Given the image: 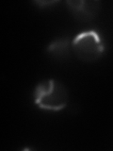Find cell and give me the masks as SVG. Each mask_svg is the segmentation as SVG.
I'll return each mask as SVG.
<instances>
[{
  "instance_id": "6da1fadb",
  "label": "cell",
  "mask_w": 113,
  "mask_h": 151,
  "mask_svg": "<svg viewBox=\"0 0 113 151\" xmlns=\"http://www.w3.org/2000/svg\"><path fill=\"white\" fill-rule=\"evenodd\" d=\"M33 99L35 105L41 110L59 111L67 106L69 94L67 89L60 81L49 78L37 84L33 93Z\"/></svg>"
},
{
  "instance_id": "277c9868",
  "label": "cell",
  "mask_w": 113,
  "mask_h": 151,
  "mask_svg": "<svg viewBox=\"0 0 113 151\" xmlns=\"http://www.w3.org/2000/svg\"><path fill=\"white\" fill-rule=\"evenodd\" d=\"M72 49V42L67 38H58L52 41L46 48V52L52 59L58 61H65L70 58Z\"/></svg>"
},
{
  "instance_id": "3957f363",
  "label": "cell",
  "mask_w": 113,
  "mask_h": 151,
  "mask_svg": "<svg viewBox=\"0 0 113 151\" xmlns=\"http://www.w3.org/2000/svg\"><path fill=\"white\" fill-rule=\"evenodd\" d=\"M67 6L73 16L80 22H91L95 18L100 9L99 1H87V0H75L67 1Z\"/></svg>"
},
{
  "instance_id": "7a4b0ae2",
  "label": "cell",
  "mask_w": 113,
  "mask_h": 151,
  "mask_svg": "<svg viewBox=\"0 0 113 151\" xmlns=\"http://www.w3.org/2000/svg\"><path fill=\"white\" fill-rule=\"evenodd\" d=\"M72 49L80 60L93 63L102 58L105 52V45L98 32L88 30L79 33L74 38Z\"/></svg>"
}]
</instances>
